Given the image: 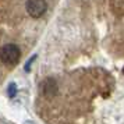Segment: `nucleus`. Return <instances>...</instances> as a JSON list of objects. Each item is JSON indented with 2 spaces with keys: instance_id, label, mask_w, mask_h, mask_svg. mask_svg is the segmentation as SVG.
<instances>
[{
  "instance_id": "3",
  "label": "nucleus",
  "mask_w": 124,
  "mask_h": 124,
  "mask_svg": "<svg viewBox=\"0 0 124 124\" xmlns=\"http://www.w3.org/2000/svg\"><path fill=\"white\" fill-rule=\"evenodd\" d=\"M57 88H59V85L54 78H46L40 85V91L45 98H53L57 93Z\"/></svg>"
},
{
  "instance_id": "1",
  "label": "nucleus",
  "mask_w": 124,
  "mask_h": 124,
  "mask_svg": "<svg viewBox=\"0 0 124 124\" xmlns=\"http://www.w3.org/2000/svg\"><path fill=\"white\" fill-rule=\"evenodd\" d=\"M20 57H21V50L14 43H7V45L0 47V60L4 63L6 66L17 64Z\"/></svg>"
},
{
  "instance_id": "2",
  "label": "nucleus",
  "mask_w": 124,
  "mask_h": 124,
  "mask_svg": "<svg viewBox=\"0 0 124 124\" xmlns=\"http://www.w3.org/2000/svg\"><path fill=\"white\" fill-rule=\"evenodd\" d=\"M25 10L29 17L39 18L47 10V3L46 0H27L25 1Z\"/></svg>"
},
{
  "instance_id": "4",
  "label": "nucleus",
  "mask_w": 124,
  "mask_h": 124,
  "mask_svg": "<svg viewBox=\"0 0 124 124\" xmlns=\"http://www.w3.org/2000/svg\"><path fill=\"white\" fill-rule=\"evenodd\" d=\"M16 93H17V86H16V84H10V86H8V96L10 98H14Z\"/></svg>"
}]
</instances>
